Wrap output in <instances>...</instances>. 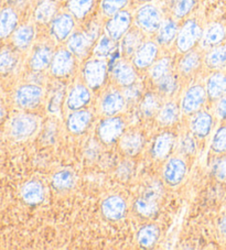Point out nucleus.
I'll return each instance as SVG.
<instances>
[{
	"instance_id": "nucleus-1",
	"label": "nucleus",
	"mask_w": 226,
	"mask_h": 250,
	"mask_svg": "<svg viewBox=\"0 0 226 250\" xmlns=\"http://www.w3.org/2000/svg\"><path fill=\"white\" fill-rule=\"evenodd\" d=\"M104 20L105 19L99 15V12L97 16H92L84 22L79 23L80 27L77 25L75 31L64 43L79 61L83 62L92 55L95 43L104 31Z\"/></svg>"
},
{
	"instance_id": "nucleus-22",
	"label": "nucleus",
	"mask_w": 226,
	"mask_h": 250,
	"mask_svg": "<svg viewBox=\"0 0 226 250\" xmlns=\"http://www.w3.org/2000/svg\"><path fill=\"white\" fill-rule=\"evenodd\" d=\"M181 21L176 19L172 15L164 16L163 20L158 31L155 33L153 37L158 44L161 47L162 51H169L170 49H173L175 45L176 39L179 32Z\"/></svg>"
},
{
	"instance_id": "nucleus-48",
	"label": "nucleus",
	"mask_w": 226,
	"mask_h": 250,
	"mask_svg": "<svg viewBox=\"0 0 226 250\" xmlns=\"http://www.w3.org/2000/svg\"><path fill=\"white\" fill-rule=\"evenodd\" d=\"M123 93L125 95V97L127 98L128 103H130V102H137L138 103L139 98L141 97V95L143 93V90L139 89V82H138V83L129 86V87L123 88Z\"/></svg>"
},
{
	"instance_id": "nucleus-21",
	"label": "nucleus",
	"mask_w": 226,
	"mask_h": 250,
	"mask_svg": "<svg viewBox=\"0 0 226 250\" xmlns=\"http://www.w3.org/2000/svg\"><path fill=\"white\" fill-rule=\"evenodd\" d=\"M186 119H188V130L198 141L206 139L214 128V115L205 109L197 111L186 117Z\"/></svg>"
},
{
	"instance_id": "nucleus-40",
	"label": "nucleus",
	"mask_w": 226,
	"mask_h": 250,
	"mask_svg": "<svg viewBox=\"0 0 226 250\" xmlns=\"http://www.w3.org/2000/svg\"><path fill=\"white\" fill-rule=\"evenodd\" d=\"M76 176L74 172L68 169H63L52 175L51 178V185L54 191L59 193L68 192L75 187Z\"/></svg>"
},
{
	"instance_id": "nucleus-53",
	"label": "nucleus",
	"mask_w": 226,
	"mask_h": 250,
	"mask_svg": "<svg viewBox=\"0 0 226 250\" xmlns=\"http://www.w3.org/2000/svg\"><path fill=\"white\" fill-rule=\"evenodd\" d=\"M5 113H6L5 107H3L1 103H0V122H1V119L3 118V116H5Z\"/></svg>"
},
{
	"instance_id": "nucleus-9",
	"label": "nucleus",
	"mask_w": 226,
	"mask_h": 250,
	"mask_svg": "<svg viewBox=\"0 0 226 250\" xmlns=\"http://www.w3.org/2000/svg\"><path fill=\"white\" fill-rule=\"evenodd\" d=\"M79 60L65 44L56 45L47 73L55 81H63L75 74Z\"/></svg>"
},
{
	"instance_id": "nucleus-3",
	"label": "nucleus",
	"mask_w": 226,
	"mask_h": 250,
	"mask_svg": "<svg viewBox=\"0 0 226 250\" xmlns=\"http://www.w3.org/2000/svg\"><path fill=\"white\" fill-rule=\"evenodd\" d=\"M110 73L111 67L106 59L90 55L81 63L79 77L96 96L110 83Z\"/></svg>"
},
{
	"instance_id": "nucleus-38",
	"label": "nucleus",
	"mask_w": 226,
	"mask_h": 250,
	"mask_svg": "<svg viewBox=\"0 0 226 250\" xmlns=\"http://www.w3.org/2000/svg\"><path fill=\"white\" fill-rule=\"evenodd\" d=\"M45 187L39 181H29L21 188V198L28 205L41 204L45 201Z\"/></svg>"
},
{
	"instance_id": "nucleus-35",
	"label": "nucleus",
	"mask_w": 226,
	"mask_h": 250,
	"mask_svg": "<svg viewBox=\"0 0 226 250\" xmlns=\"http://www.w3.org/2000/svg\"><path fill=\"white\" fill-rule=\"evenodd\" d=\"M37 30L31 23H24L18 25L16 31L12 33V43L17 50L25 51L32 46L36 40Z\"/></svg>"
},
{
	"instance_id": "nucleus-30",
	"label": "nucleus",
	"mask_w": 226,
	"mask_h": 250,
	"mask_svg": "<svg viewBox=\"0 0 226 250\" xmlns=\"http://www.w3.org/2000/svg\"><path fill=\"white\" fill-rule=\"evenodd\" d=\"M207 102L214 103L216 99L226 95V71H213L208 73L204 82Z\"/></svg>"
},
{
	"instance_id": "nucleus-25",
	"label": "nucleus",
	"mask_w": 226,
	"mask_h": 250,
	"mask_svg": "<svg viewBox=\"0 0 226 250\" xmlns=\"http://www.w3.org/2000/svg\"><path fill=\"white\" fill-rule=\"evenodd\" d=\"M150 85L151 88H154L156 92H158L166 99L179 98L182 89L184 87L183 81L181 80V77L177 74L175 70Z\"/></svg>"
},
{
	"instance_id": "nucleus-17",
	"label": "nucleus",
	"mask_w": 226,
	"mask_h": 250,
	"mask_svg": "<svg viewBox=\"0 0 226 250\" xmlns=\"http://www.w3.org/2000/svg\"><path fill=\"white\" fill-rule=\"evenodd\" d=\"M178 137L170 129H164L154 137L149 146V153L156 162H164L173 154Z\"/></svg>"
},
{
	"instance_id": "nucleus-19",
	"label": "nucleus",
	"mask_w": 226,
	"mask_h": 250,
	"mask_svg": "<svg viewBox=\"0 0 226 250\" xmlns=\"http://www.w3.org/2000/svg\"><path fill=\"white\" fill-rule=\"evenodd\" d=\"M56 44L49 38L47 41L41 42L33 47L30 54L28 66L33 73H43L49 70L53 58Z\"/></svg>"
},
{
	"instance_id": "nucleus-47",
	"label": "nucleus",
	"mask_w": 226,
	"mask_h": 250,
	"mask_svg": "<svg viewBox=\"0 0 226 250\" xmlns=\"http://www.w3.org/2000/svg\"><path fill=\"white\" fill-rule=\"evenodd\" d=\"M212 175L220 181V182H226V153L221 154L213 163L212 166Z\"/></svg>"
},
{
	"instance_id": "nucleus-45",
	"label": "nucleus",
	"mask_w": 226,
	"mask_h": 250,
	"mask_svg": "<svg viewBox=\"0 0 226 250\" xmlns=\"http://www.w3.org/2000/svg\"><path fill=\"white\" fill-rule=\"evenodd\" d=\"M198 0H178L172 5L171 15L179 21L184 20L193 11Z\"/></svg>"
},
{
	"instance_id": "nucleus-42",
	"label": "nucleus",
	"mask_w": 226,
	"mask_h": 250,
	"mask_svg": "<svg viewBox=\"0 0 226 250\" xmlns=\"http://www.w3.org/2000/svg\"><path fill=\"white\" fill-rule=\"evenodd\" d=\"M132 0H99L98 12L104 19L110 18L117 12L127 9Z\"/></svg>"
},
{
	"instance_id": "nucleus-10",
	"label": "nucleus",
	"mask_w": 226,
	"mask_h": 250,
	"mask_svg": "<svg viewBox=\"0 0 226 250\" xmlns=\"http://www.w3.org/2000/svg\"><path fill=\"white\" fill-rule=\"evenodd\" d=\"M45 90L40 84L23 83L15 89L14 104L21 111H31L40 107L45 101Z\"/></svg>"
},
{
	"instance_id": "nucleus-7",
	"label": "nucleus",
	"mask_w": 226,
	"mask_h": 250,
	"mask_svg": "<svg viewBox=\"0 0 226 250\" xmlns=\"http://www.w3.org/2000/svg\"><path fill=\"white\" fill-rule=\"evenodd\" d=\"M204 67V51L198 46L189 52L177 54L175 58V71L183 83L197 80Z\"/></svg>"
},
{
	"instance_id": "nucleus-49",
	"label": "nucleus",
	"mask_w": 226,
	"mask_h": 250,
	"mask_svg": "<svg viewBox=\"0 0 226 250\" xmlns=\"http://www.w3.org/2000/svg\"><path fill=\"white\" fill-rule=\"evenodd\" d=\"M214 116L220 120H226V95L216 99L214 103Z\"/></svg>"
},
{
	"instance_id": "nucleus-29",
	"label": "nucleus",
	"mask_w": 226,
	"mask_h": 250,
	"mask_svg": "<svg viewBox=\"0 0 226 250\" xmlns=\"http://www.w3.org/2000/svg\"><path fill=\"white\" fill-rule=\"evenodd\" d=\"M117 146L120 152L127 157H135L140 153L145 146V137L141 131L138 130H126L119 141L117 142Z\"/></svg>"
},
{
	"instance_id": "nucleus-50",
	"label": "nucleus",
	"mask_w": 226,
	"mask_h": 250,
	"mask_svg": "<svg viewBox=\"0 0 226 250\" xmlns=\"http://www.w3.org/2000/svg\"><path fill=\"white\" fill-rule=\"evenodd\" d=\"M67 94V92H61V89H56L55 92L53 93V95L51 96L50 99V103L49 105H47V108L51 111V113H55V111H59V109L61 108V95H64Z\"/></svg>"
},
{
	"instance_id": "nucleus-23",
	"label": "nucleus",
	"mask_w": 226,
	"mask_h": 250,
	"mask_svg": "<svg viewBox=\"0 0 226 250\" xmlns=\"http://www.w3.org/2000/svg\"><path fill=\"white\" fill-rule=\"evenodd\" d=\"M181 117H183L181 113L179 98L166 99L161 108L155 117V122L160 128L170 129L179 124Z\"/></svg>"
},
{
	"instance_id": "nucleus-32",
	"label": "nucleus",
	"mask_w": 226,
	"mask_h": 250,
	"mask_svg": "<svg viewBox=\"0 0 226 250\" xmlns=\"http://www.w3.org/2000/svg\"><path fill=\"white\" fill-rule=\"evenodd\" d=\"M226 39V28L220 22H212L204 27L202 39L199 46L203 51L217 46L224 43Z\"/></svg>"
},
{
	"instance_id": "nucleus-8",
	"label": "nucleus",
	"mask_w": 226,
	"mask_h": 250,
	"mask_svg": "<svg viewBox=\"0 0 226 250\" xmlns=\"http://www.w3.org/2000/svg\"><path fill=\"white\" fill-rule=\"evenodd\" d=\"M203 30L204 27L197 18L188 17L182 20L175 45H173L176 53L182 54L198 47L202 39Z\"/></svg>"
},
{
	"instance_id": "nucleus-27",
	"label": "nucleus",
	"mask_w": 226,
	"mask_h": 250,
	"mask_svg": "<svg viewBox=\"0 0 226 250\" xmlns=\"http://www.w3.org/2000/svg\"><path fill=\"white\" fill-rule=\"evenodd\" d=\"M164 102H166V98L156 92L154 88L143 90L141 97L137 103L139 113L147 119H155Z\"/></svg>"
},
{
	"instance_id": "nucleus-34",
	"label": "nucleus",
	"mask_w": 226,
	"mask_h": 250,
	"mask_svg": "<svg viewBox=\"0 0 226 250\" xmlns=\"http://www.w3.org/2000/svg\"><path fill=\"white\" fill-rule=\"evenodd\" d=\"M60 11L58 0H40L33 11V19L40 25H49V23Z\"/></svg>"
},
{
	"instance_id": "nucleus-52",
	"label": "nucleus",
	"mask_w": 226,
	"mask_h": 250,
	"mask_svg": "<svg viewBox=\"0 0 226 250\" xmlns=\"http://www.w3.org/2000/svg\"><path fill=\"white\" fill-rule=\"evenodd\" d=\"M133 1L138 6H141V5H145V3L153 2V1H155V0H133Z\"/></svg>"
},
{
	"instance_id": "nucleus-26",
	"label": "nucleus",
	"mask_w": 226,
	"mask_h": 250,
	"mask_svg": "<svg viewBox=\"0 0 226 250\" xmlns=\"http://www.w3.org/2000/svg\"><path fill=\"white\" fill-rule=\"evenodd\" d=\"M133 209L138 217L145 219L153 218L160 209V196L156 191L147 192L135 200Z\"/></svg>"
},
{
	"instance_id": "nucleus-36",
	"label": "nucleus",
	"mask_w": 226,
	"mask_h": 250,
	"mask_svg": "<svg viewBox=\"0 0 226 250\" xmlns=\"http://www.w3.org/2000/svg\"><path fill=\"white\" fill-rule=\"evenodd\" d=\"M161 237L160 227L155 223H147L139 228L136 234V241L139 247L143 249H151L158 244Z\"/></svg>"
},
{
	"instance_id": "nucleus-39",
	"label": "nucleus",
	"mask_w": 226,
	"mask_h": 250,
	"mask_svg": "<svg viewBox=\"0 0 226 250\" xmlns=\"http://www.w3.org/2000/svg\"><path fill=\"white\" fill-rule=\"evenodd\" d=\"M19 25V16L10 7L3 8L0 11V39H7L12 36Z\"/></svg>"
},
{
	"instance_id": "nucleus-28",
	"label": "nucleus",
	"mask_w": 226,
	"mask_h": 250,
	"mask_svg": "<svg viewBox=\"0 0 226 250\" xmlns=\"http://www.w3.org/2000/svg\"><path fill=\"white\" fill-rule=\"evenodd\" d=\"M149 37L139 29L137 25H133L130 28L127 33L121 38L119 41V50L121 58L126 60H132L134 54L136 53V51L139 49V46L142 44V42Z\"/></svg>"
},
{
	"instance_id": "nucleus-33",
	"label": "nucleus",
	"mask_w": 226,
	"mask_h": 250,
	"mask_svg": "<svg viewBox=\"0 0 226 250\" xmlns=\"http://www.w3.org/2000/svg\"><path fill=\"white\" fill-rule=\"evenodd\" d=\"M173 70H175V57H172L169 53H161V55L157 59V61L147 71L146 75L151 84L161 79V77L166 76L169 73H171Z\"/></svg>"
},
{
	"instance_id": "nucleus-44",
	"label": "nucleus",
	"mask_w": 226,
	"mask_h": 250,
	"mask_svg": "<svg viewBox=\"0 0 226 250\" xmlns=\"http://www.w3.org/2000/svg\"><path fill=\"white\" fill-rule=\"evenodd\" d=\"M18 64V57L15 51L10 49H2L0 51V74H9L15 70Z\"/></svg>"
},
{
	"instance_id": "nucleus-51",
	"label": "nucleus",
	"mask_w": 226,
	"mask_h": 250,
	"mask_svg": "<svg viewBox=\"0 0 226 250\" xmlns=\"http://www.w3.org/2000/svg\"><path fill=\"white\" fill-rule=\"evenodd\" d=\"M219 234L226 239V216L222 218L219 223Z\"/></svg>"
},
{
	"instance_id": "nucleus-24",
	"label": "nucleus",
	"mask_w": 226,
	"mask_h": 250,
	"mask_svg": "<svg viewBox=\"0 0 226 250\" xmlns=\"http://www.w3.org/2000/svg\"><path fill=\"white\" fill-rule=\"evenodd\" d=\"M128 212L127 201L121 195H110L102 202L101 213L108 222L117 223L124 219Z\"/></svg>"
},
{
	"instance_id": "nucleus-46",
	"label": "nucleus",
	"mask_w": 226,
	"mask_h": 250,
	"mask_svg": "<svg viewBox=\"0 0 226 250\" xmlns=\"http://www.w3.org/2000/svg\"><path fill=\"white\" fill-rule=\"evenodd\" d=\"M197 142L198 140L195 139L194 136L189 130L186 131L185 135L180 139V148H181V154H183L185 157H189L191 154L195 153L197 150Z\"/></svg>"
},
{
	"instance_id": "nucleus-13",
	"label": "nucleus",
	"mask_w": 226,
	"mask_h": 250,
	"mask_svg": "<svg viewBox=\"0 0 226 250\" xmlns=\"http://www.w3.org/2000/svg\"><path fill=\"white\" fill-rule=\"evenodd\" d=\"M163 14L153 2L145 3L137 8L134 14V24L142 30L147 36L154 37L163 20Z\"/></svg>"
},
{
	"instance_id": "nucleus-20",
	"label": "nucleus",
	"mask_w": 226,
	"mask_h": 250,
	"mask_svg": "<svg viewBox=\"0 0 226 250\" xmlns=\"http://www.w3.org/2000/svg\"><path fill=\"white\" fill-rule=\"evenodd\" d=\"M133 25L134 14L128 9H124L104 20V32H106L113 40L119 42Z\"/></svg>"
},
{
	"instance_id": "nucleus-15",
	"label": "nucleus",
	"mask_w": 226,
	"mask_h": 250,
	"mask_svg": "<svg viewBox=\"0 0 226 250\" xmlns=\"http://www.w3.org/2000/svg\"><path fill=\"white\" fill-rule=\"evenodd\" d=\"M162 49L153 37H148L132 58L133 65L139 74H146L149 67L161 55Z\"/></svg>"
},
{
	"instance_id": "nucleus-16",
	"label": "nucleus",
	"mask_w": 226,
	"mask_h": 250,
	"mask_svg": "<svg viewBox=\"0 0 226 250\" xmlns=\"http://www.w3.org/2000/svg\"><path fill=\"white\" fill-rule=\"evenodd\" d=\"M97 115L92 107L68 111L65 117V128L72 136H82L94 126Z\"/></svg>"
},
{
	"instance_id": "nucleus-12",
	"label": "nucleus",
	"mask_w": 226,
	"mask_h": 250,
	"mask_svg": "<svg viewBox=\"0 0 226 250\" xmlns=\"http://www.w3.org/2000/svg\"><path fill=\"white\" fill-rule=\"evenodd\" d=\"M189 172V163L183 154H172L162 167V181L167 187L176 188L183 183Z\"/></svg>"
},
{
	"instance_id": "nucleus-14",
	"label": "nucleus",
	"mask_w": 226,
	"mask_h": 250,
	"mask_svg": "<svg viewBox=\"0 0 226 250\" xmlns=\"http://www.w3.org/2000/svg\"><path fill=\"white\" fill-rule=\"evenodd\" d=\"M77 21L65 9L60 10L47 25L49 38L56 45L64 44L77 28Z\"/></svg>"
},
{
	"instance_id": "nucleus-41",
	"label": "nucleus",
	"mask_w": 226,
	"mask_h": 250,
	"mask_svg": "<svg viewBox=\"0 0 226 250\" xmlns=\"http://www.w3.org/2000/svg\"><path fill=\"white\" fill-rule=\"evenodd\" d=\"M118 47L119 42L113 40L106 32L103 31V33L97 39L96 43H95L92 51V55L93 57L107 60L117 49H118Z\"/></svg>"
},
{
	"instance_id": "nucleus-43",
	"label": "nucleus",
	"mask_w": 226,
	"mask_h": 250,
	"mask_svg": "<svg viewBox=\"0 0 226 250\" xmlns=\"http://www.w3.org/2000/svg\"><path fill=\"white\" fill-rule=\"evenodd\" d=\"M210 150L215 154L226 153V124L221 125L211 138Z\"/></svg>"
},
{
	"instance_id": "nucleus-55",
	"label": "nucleus",
	"mask_w": 226,
	"mask_h": 250,
	"mask_svg": "<svg viewBox=\"0 0 226 250\" xmlns=\"http://www.w3.org/2000/svg\"><path fill=\"white\" fill-rule=\"evenodd\" d=\"M225 71H226V67H225Z\"/></svg>"
},
{
	"instance_id": "nucleus-37",
	"label": "nucleus",
	"mask_w": 226,
	"mask_h": 250,
	"mask_svg": "<svg viewBox=\"0 0 226 250\" xmlns=\"http://www.w3.org/2000/svg\"><path fill=\"white\" fill-rule=\"evenodd\" d=\"M204 67L208 72L224 70L226 67V43L204 51Z\"/></svg>"
},
{
	"instance_id": "nucleus-11",
	"label": "nucleus",
	"mask_w": 226,
	"mask_h": 250,
	"mask_svg": "<svg viewBox=\"0 0 226 250\" xmlns=\"http://www.w3.org/2000/svg\"><path fill=\"white\" fill-rule=\"evenodd\" d=\"M95 102V94L86 86L80 77L69 86L64 96V110L68 111L79 110L92 107Z\"/></svg>"
},
{
	"instance_id": "nucleus-54",
	"label": "nucleus",
	"mask_w": 226,
	"mask_h": 250,
	"mask_svg": "<svg viewBox=\"0 0 226 250\" xmlns=\"http://www.w3.org/2000/svg\"><path fill=\"white\" fill-rule=\"evenodd\" d=\"M178 1V0H171V3L173 5V3H176Z\"/></svg>"
},
{
	"instance_id": "nucleus-31",
	"label": "nucleus",
	"mask_w": 226,
	"mask_h": 250,
	"mask_svg": "<svg viewBox=\"0 0 226 250\" xmlns=\"http://www.w3.org/2000/svg\"><path fill=\"white\" fill-rule=\"evenodd\" d=\"M97 0H65L64 9L68 11L79 23L95 15Z\"/></svg>"
},
{
	"instance_id": "nucleus-5",
	"label": "nucleus",
	"mask_w": 226,
	"mask_h": 250,
	"mask_svg": "<svg viewBox=\"0 0 226 250\" xmlns=\"http://www.w3.org/2000/svg\"><path fill=\"white\" fill-rule=\"evenodd\" d=\"M40 128V119L30 111H21L12 116L7 124V135L17 142L27 141L36 135Z\"/></svg>"
},
{
	"instance_id": "nucleus-6",
	"label": "nucleus",
	"mask_w": 226,
	"mask_h": 250,
	"mask_svg": "<svg viewBox=\"0 0 226 250\" xmlns=\"http://www.w3.org/2000/svg\"><path fill=\"white\" fill-rule=\"evenodd\" d=\"M207 102L205 85L203 82L193 80L186 83L179 96V104L183 117H189L197 111L204 109Z\"/></svg>"
},
{
	"instance_id": "nucleus-4",
	"label": "nucleus",
	"mask_w": 226,
	"mask_h": 250,
	"mask_svg": "<svg viewBox=\"0 0 226 250\" xmlns=\"http://www.w3.org/2000/svg\"><path fill=\"white\" fill-rule=\"evenodd\" d=\"M127 127L128 122L125 114L101 117L95 125V137L103 146H114L127 130Z\"/></svg>"
},
{
	"instance_id": "nucleus-18",
	"label": "nucleus",
	"mask_w": 226,
	"mask_h": 250,
	"mask_svg": "<svg viewBox=\"0 0 226 250\" xmlns=\"http://www.w3.org/2000/svg\"><path fill=\"white\" fill-rule=\"evenodd\" d=\"M139 77L140 74L135 68L130 60L121 58L111 67L110 82L121 89L138 83Z\"/></svg>"
},
{
	"instance_id": "nucleus-2",
	"label": "nucleus",
	"mask_w": 226,
	"mask_h": 250,
	"mask_svg": "<svg viewBox=\"0 0 226 250\" xmlns=\"http://www.w3.org/2000/svg\"><path fill=\"white\" fill-rule=\"evenodd\" d=\"M128 105L129 103L125 97L123 89L110 82L95 96L93 108L97 115V118H101L123 115L127 110Z\"/></svg>"
}]
</instances>
